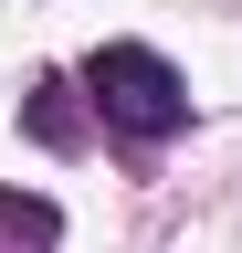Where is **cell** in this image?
Wrapping results in <instances>:
<instances>
[{"instance_id": "cell-1", "label": "cell", "mask_w": 242, "mask_h": 253, "mask_svg": "<svg viewBox=\"0 0 242 253\" xmlns=\"http://www.w3.org/2000/svg\"><path fill=\"white\" fill-rule=\"evenodd\" d=\"M84 95H95V116L116 126V137H179V126H190V84H179L147 42L84 53Z\"/></svg>"}, {"instance_id": "cell-2", "label": "cell", "mask_w": 242, "mask_h": 253, "mask_svg": "<svg viewBox=\"0 0 242 253\" xmlns=\"http://www.w3.org/2000/svg\"><path fill=\"white\" fill-rule=\"evenodd\" d=\"M53 243H64V211L32 190H0V253H53Z\"/></svg>"}, {"instance_id": "cell-3", "label": "cell", "mask_w": 242, "mask_h": 253, "mask_svg": "<svg viewBox=\"0 0 242 253\" xmlns=\"http://www.w3.org/2000/svg\"><path fill=\"white\" fill-rule=\"evenodd\" d=\"M21 126H32L42 148H74V137H84V116H74V84H64V74H42V84H32V106H21Z\"/></svg>"}]
</instances>
